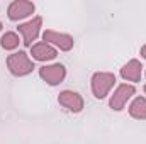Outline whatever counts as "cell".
I'll return each mask as SVG.
<instances>
[{
    "label": "cell",
    "instance_id": "cell-10",
    "mask_svg": "<svg viewBox=\"0 0 146 144\" xmlns=\"http://www.w3.org/2000/svg\"><path fill=\"white\" fill-rule=\"evenodd\" d=\"M141 71H143V66L138 59H129L122 68H121V76L127 81H139L141 80Z\"/></svg>",
    "mask_w": 146,
    "mask_h": 144
},
{
    "label": "cell",
    "instance_id": "cell-3",
    "mask_svg": "<svg viewBox=\"0 0 146 144\" xmlns=\"http://www.w3.org/2000/svg\"><path fill=\"white\" fill-rule=\"evenodd\" d=\"M136 93V88H134V85H127V83H122V85H119L115 90H114V93L110 95L109 98V107L112 110H115V112H121L122 108L126 107V104H127V100L133 97Z\"/></svg>",
    "mask_w": 146,
    "mask_h": 144
},
{
    "label": "cell",
    "instance_id": "cell-11",
    "mask_svg": "<svg viewBox=\"0 0 146 144\" xmlns=\"http://www.w3.org/2000/svg\"><path fill=\"white\" fill-rule=\"evenodd\" d=\"M129 115L138 120H146V98L145 97H136L133 104L129 105Z\"/></svg>",
    "mask_w": 146,
    "mask_h": 144
},
{
    "label": "cell",
    "instance_id": "cell-8",
    "mask_svg": "<svg viewBox=\"0 0 146 144\" xmlns=\"http://www.w3.org/2000/svg\"><path fill=\"white\" fill-rule=\"evenodd\" d=\"M58 104L61 107H65L68 112L72 114H78L83 110V98L80 93L73 92V90H63L60 95H58Z\"/></svg>",
    "mask_w": 146,
    "mask_h": 144
},
{
    "label": "cell",
    "instance_id": "cell-7",
    "mask_svg": "<svg viewBox=\"0 0 146 144\" xmlns=\"http://www.w3.org/2000/svg\"><path fill=\"white\" fill-rule=\"evenodd\" d=\"M42 39L48 44L56 46L60 51H70L73 48V44H75V41H73V37L70 34L58 32V31H51V29H48V31L42 32Z\"/></svg>",
    "mask_w": 146,
    "mask_h": 144
},
{
    "label": "cell",
    "instance_id": "cell-5",
    "mask_svg": "<svg viewBox=\"0 0 146 144\" xmlns=\"http://www.w3.org/2000/svg\"><path fill=\"white\" fill-rule=\"evenodd\" d=\"M41 26H42V19L37 15L34 19H31L29 22H24L17 27L19 34L22 36V42L24 46H33V41H36L39 36V31H41Z\"/></svg>",
    "mask_w": 146,
    "mask_h": 144
},
{
    "label": "cell",
    "instance_id": "cell-9",
    "mask_svg": "<svg viewBox=\"0 0 146 144\" xmlns=\"http://www.w3.org/2000/svg\"><path fill=\"white\" fill-rule=\"evenodd\" d=\"M31 54L36 61H51L58 56L56 49L48 42H37L31 46Z\"/></svg>",
    "mask_w": 146,
    "mask_h": 144
},
{
    "label": "cell",
    "instance_id": "cell-14",
    "mask_svg": "<svg viewBox=\"0 0 146 144\" xmlns=\"http://www.w3.org/2000/svg\"><path fill=\"white\" fill-rule=\"evenodd\" d=\"M0 31H2V22H0Z\"/></svg>",
    "mask_w": 146,
    "mask_h": 144
},
{
    "label": "cell",
    "instance_id": "cell-12",
    "mask_svg": "<svg viewBox=\"0 0 146 144\" xmlns=\"http://www.w3.org/2000/svg\"><path fill=\"white\" fill-rule=\"evenodd\" d=\"M19 42H21V39L19 36L15 34V32H5L2 39H0V44H2V48L5 49V51H14V49H17L19 48Z\"/></svg>",
    "mask_w": 146,
    "mask_h": 144
},
{
    "label": "cell",
    "instance_id": "cell-2",
    "mask_svg": "<svg viewBox=\"0 0 146 144\" xmlns=\"http://www.w3.org/2000/svg\"><path fill=\"white\" fill-rule=\"evenodd\" d=\"M115 83V75L107 71L94 73L92 76V93L95 98H106L109 95L110 88Z\"/></svg>",
    "mask_w": 146,
    "mask_h": 144
},
{
    "label": "cell",
    "instance_id": "cell-6",
    "mask_svg": "<svg viewBox=\"0 0 146 144\" xmlns=\"http://www.w3.org/2000/svg\"><path fill=\"white\" fill-rule=\"evenodd\" d=\"M36 7L33 2H27V0H14L9 9H7V15L10 20L17 22V20H22L26 17H29L31 14H34Z\"/></svg>",
    "mask_w": 146,
    "mask_h": 144
},
{
    "label": "cell",
    "instance_id": "cell-4",
    "mask_svg": "<svg viewBox=\"0 0 146 144\" xmlns=\"http://www.w3.org/2000/svg\"><path fill=\"white\" fill-rule=\"evenodd\" d=\"M39 76L51 87H56L60 83H63L65 76H66V68L61 63H54V65H48L39 68Z\"/></svg>",
    "mask_w": 146,
    "mask_h": 144
},
{
    "label": "cell",
    "instance_id": "cell-1",
    "mask_svg": "<svg viewBox=\"0 0 146 144\" xmlns=\"http://www.w3.org/2000/svg\"><path fill=\"white\" fill-rule=\"evenodd\" d=\"M7 68L14 76H26L34 70L33 59L27 56L26 51H17L7 58Z\"/></svg>",
    "mask_w": 146,
    "mask_h": 144
},
{
    "label": "cell",
    "instance_id": "cell-13",
    "mask_svg": "<svg viewBox=\"0 0 146 144\" xmlns=\"http://www.w3.org/2000/svg\"><path fill=\"white\" fill-rule=\"evenodd\" d=\"M139 53H141V56H143V58L146 59V44L143 46V48H141V51H139Z\"/></svg>",
    "mask_w": 146,
    "mask_h": 144
},
{
    "label": "cell",
    "instance_id": "cell-15",
    "mask_svg": "<svg viewBox=\"0 0 146 144\" xmlns=\"http://www.w3.org/2000/svg\"><path fill=\"white\" fill-rule=\"evenodd\" d=\"M145 93H146V85H145Z\"/></svg>",
    "mask_w": 146,
    "mask_h": 144
}]
</instances>
